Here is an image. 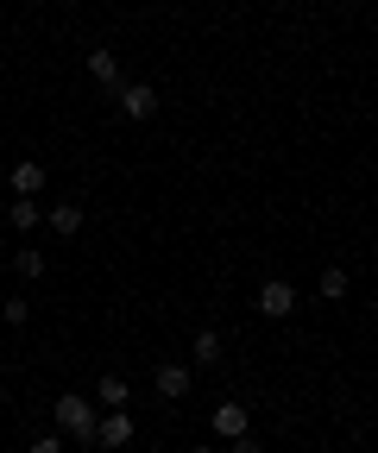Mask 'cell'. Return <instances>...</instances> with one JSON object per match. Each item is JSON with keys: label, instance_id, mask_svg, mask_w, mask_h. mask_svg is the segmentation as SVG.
Segmentation results:
<instances>
[{"label": "cell", "instance_id": "d6986e66", "mask_svg": "<svg viewBox=\"0 0 378 453\" xmlns=\"http://www.w3.org/2000/svg\"><path fill=\"white\" fill-rule=\"evenodd\" d=\"M0 277H7V258H0Z\"/></svg>", "mask_w": 378, "mask_h": 453}, {"label": "cell", "instance_id": "277c9868", "mask_svg": "<svg viewBox=\"0 0 378 453\" xmlns=\"http://www.w3.org/2000/svg\"><path fill=\"white\" fill-rule=\"evenodd\" d=\"M120 107H127V120H151V113H158V88L151 82H127L120 88Z\"/></svg>", "mask_w": 378, "mask_h": 453}, {"label": "cell", "instance_id": "9c48e42d", "mask_svg": "<svg viewBox=\"0 0 378 453\" xmlns=\"http://www.w3.org/2000/svg\"><path fill=\"white\" fill-rule=\"evenodd\" d=\"M7 183H13V196H38V189H44V170H38L32 157H19V164H13V177H7Z\"/></svg>", "mask_w": 378, "mask_h": 453}, {"label": "cell", "instance_id": "4fadbf2b", "mask_svg": "<svg viewBox=\"0 0 378 453\" xmlns=\"http://www.w3.org/2000/svg\"><path fill=\"white\" fill-rule=\"evenodd\" d=\"M315 290L328 296V303H341V296H347V271H341V265H335V271H321V283H315Z\"/></svg>", "mask_w": 378, "mask_h": 453}, {"label": "cell", "instance_id": "ba28073f", "mask_svg": "<svg viewBox=\"0 0 378 453\" xmlns=\"http://www.w3.org/2000/svg\"><path fill=\"white\" fill-rule=\"evenodd\" d=\"M208 428L221 434V441H240V434H246L252 422H246V410H240V403H221V410H214V422H208Z\"/></svg>", "mask_w": 378, "mask_h": 453}, {"label": "cell", "instance_id": "5bb4252c", "mask_svg": "<svg viewBox=\"0 0 378 453\" xmlns=\"http://www.w3.org/2000/svg\"><path fill=\"white\" fill-rule=\"evenodd\" d=\"M13 271H19V277H44V252H38V246H26V252L13 258Z\"/></svg>", "mask_w": 378, "mask_h": 453}, {"label": "cell", "instance_id": "8992f818", "mask_svg": "<svg viewBox=\"0 0 378 453\" xmlns=\"http://www.w3.org/2000/svg\"><path fill=\"white\" fill-rule=\"evenodd\" d=\"M89 76H95L107 95H120V88H127V76H120V64H114V50H89Z\"/></svg>", "mask_w": 378, "mask_h": 453}, {"label": "cell", "instance_id": "e0dca14e", "mask_svg": "<svg viewBox=\"0 0 378 453\" xmlns=\"http://www.w3.org/2000/svg\"><path fill=\"white\" fill-rule=\"evenodd\" d=\"M228 453H258V441H252V434H240V441H228Z\"/></svg>", "mask_w": 378, "mask_h": 453}, {"label": "cell", "instance_id": "6da1fadb", "mask_svg": "<svg viewBox=\"0 0 378 453\" xmlns=\"http://www.w3.org/2000/svg\"><path fill=\"white\" fill-rule=\"evenodd\" d=\"M50 416H58V428H64L70 441H95V428H101V416H95V403H89L82 390H64Z\"/></svg>", "mask_w": 378, "mask_h": 453}, {"label": "cell", "instance_id": "7a4b0ae2", "mask_svg": "<svg viewBox=\"0 0 378 453\" xmlns=\"http://www.w3.org/2000/svg\"><path fill=\"white\" fill-rule=\"evenodd\" d=\"M258 315L265 321H290L297 315V283L290 277H265L258 283Z\"/></svg>", "mask_w": 378, "mask_h": 453}, {"label": "cell", "instance_id": "2e32d148", "mask_svg": "<svg viewBox=\"0 0 378 453\" xmlns=\"http://www.w3.org/2000/svg\"><path fill=\"white\" fill-rule=\"evenodd\" d=\"M32 453H64V441H58V434H38V441H32Z\"/></svg>", "mask_w": 378, "mask_h": 453}, {"label": "cell", "instance_id": "3957f363", "mask_svg": "<svg viewBox=\"0 0 378 453\" xmlns=\"http://www.w3.org/2000/svg\"><path fill=\"white\" fill-rule=\"evenodd\" d=\"M189 384H196V378H189V365H183V359H165V365L151 372V390L165 396V403H177V396H189Z\"/></svg>", "mask_w": 378, "mask_h": 453}, {"label": "cell", "instance_id": "30bf717a", "mask_svg": "<svg viewBox=\"0 0 378 453\" xmlns=\"http://www.w3.org/2000/svg\"><path fill=\"white\" fill-rule=\"evenodd\" d=\"M189 359H196V365H221V334L202 327V334L189 340Z\"/></svg>", "mask_w": 378, "mask_h": 453}, {"label": "cell", "instance_id": "9a60e30c", "mask_svg": "<svg viewBox=\"0 0 378 453\" xmlns=\"http://www.w3.org/2000/svg\"><path fill=\"white\" fill-rule=\"evenodd\" d=\"M0 315H7V321H13V327H19V321H26V315H32V303H26V296H7V303H0Z\"/></svg>", "mask_w": 378, "mask_h": 453}, {"label": "cell", "instance_id": "8fae6325", "mask_svg": "<svg viewBox=\"0 0 378 453\" xmlns=\"http://www.w3.org/2000/svg\"><path fill=\"white\" fill-rule=\"evenodd\" d=\"M7 226H19V234H32V226H38V202H32V196H19V202L7 208Z\"/></svg>", "mask_w": 378, "mask_h": 453}, {"label": "cell", "instance_id": "5b68a950", "mask_svg": "<svg viewBox=\"0 0 378 453\" xmlns=\"http://www.w3.org/2000/svg\"><path fill=\"white\" fill-rule=\"evenodd\" d=\"M127 441H133V416L127 410H107L101 428H95V447H127Z\"/></svg>", "mask_w": 378, "mask_h": 453}, {"label": "cell", "instance_id": "ac0fdd59", "mask_svg": "<svg viewBox=\"0 0 378 453\" xmlns=\"http://www.w3.org/2000/svg\"><path fill=\"white\" fill-rule=\"evenodd\" d=\"M189 453H214V447H189Z\"/></svg>", "mask_w": 378, "mask_h": 453}, {"label": "cell", "instance_id": "52a82bcc", "mask_svg": "<svg viewBox=\"0 0 378 453\" xmlns=\"http://www.w3.org/2000/svg\"><path fill=\"white\" fill-rule=\"evenodd\" d=\"M44 226H50L58 240H76V234H82V208H76V202H58V208L44 214Z\"/></svg>", "mask_w": 378, "mask_h": 453}, {"label": "cell", "instance_id": "7c38bea8", "mask_svg": "<svg viewBox=\"0 0 378 453\" xmlns=\"http://www.w3.org/2000/svg\"><path fill=\"white\" fill-rule=\"evenodd\" d=\"M95 403L120 410V403H127V378H101V384H95Z\"/></svg>", "mask_w": 378, "mask_h": 453}]
</instances>
